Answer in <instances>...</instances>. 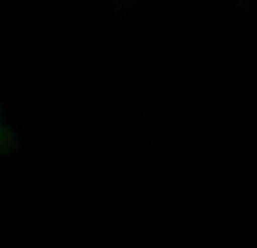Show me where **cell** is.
Returning <instances> with one entry per match:
<instances>
[{"mask_svg":"<svg viewBox=\"0 0 257 248\" xmlns=\"http://www.w3.org/2000/svg\"><path fill=\"white\" fill-rule=\"evenodd\" d=\"M14 147H16V131L12 129V124L7 122L3 108H0V156H7Z\"/></svg>","mask_w":257,"mask_h":248,"instance_id":"6da1fadb","label":"cell"},{"mask_svg":"<svg viewBox=\"0 0 257 248\" xmlns=\"http://www.w3.org/2000/svg\"><path fill=\"white\" fill-rule=\"evenodd\" d=\"M133 0H117V5H131Z\"/></svg>","mask_w":257,"mask_h":248,"instance_id":"7a4b0ae2","label":"cell"}]
</instances>
